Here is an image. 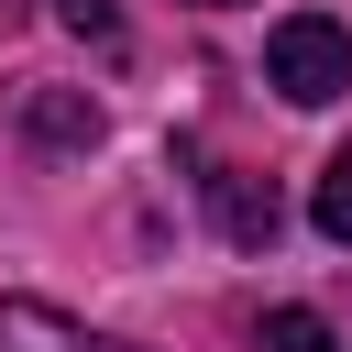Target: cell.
<instances>
[{
    "instance_id": "cell-6",
    "label": "cell",
    "mask_w": 352,
    "mask_h": 352,
    "mask_svg": "<svg viewBox=\"0 0 352 352\" xmlns=\"http://www.w3.org/2000/svg\"><path fill=\"white\" fill-rule=\"evenodd\" d=\"M308 209H319V231H330V242H352V143L319 165V198H308Z\"/></svg>"
},
{
    "instance_id": "cell-2",
    "label": "cell",
    "mask_w": 352,
    "mask_h": 352,
    "mask_svg": "<svg viewBox=\"0 0 352 352\" xmlns=\"http://www.w3.org/2000/svg\"><path fill=\"white\" fill-rule=\"evenodd\" d=\"M0 352H132V341H110V330H88L44 297H0Z\"/></svg>"
},
{
    "instance_id": "cell-8",
    "label": "cell",
    "mask_w": 352,
    "mask_h": 352,
    "mask_svg": "<svg viewBox=\"0 0 352 352\" xmlns=\"http://www.w3.org/2000/svg\"><path fill=\"white\" fill-rule=\"evenodd\" d=\"M198 11H231V0H198Z\"/></svg>"
},
{
    "instance_id": "cell-7",
    "label": "cell",
    "mask_w": 352,
    "mask_h": 352,
    "mask_svg": "<svg viewBox=\"0 0 352 352\" xmlns=\"http://www.w3.org/2000/svg\"><path fill=\"white\" fill-rule=\"evenodd\" d=\"M66 22L77 33H110V0H66Z\"/></svg>"
},
{
    "instance_id": "cell-5",
    "label": "cell",
    "mask_w": 352,
    "mask_h": 352,
    "mask_svg": "<svg viewBox=\"0 0 352 352\" xmlns=\"http://www.w3.org/2000/svg\"><path fill=\"white\" fill-rule=\"evenodd\" d=\"M253 352H341V341H330V319H308V308H264Z\"/></svg>"
},
{
    "instance_id": "cell-1",
    "label": "cell",
    "mask_w": 352,
    "mask_h": 352,
    "mask_svg": "<svg viewBox=\"0 0 352 352\" xmlns=\"http://www.w3.org/2000/svg\"><path fill=\"white\" fill-rule=\"evenodd\" d=\"M264 88H275V99H297V110H330V99L352 88V33H341V22H319V11L275 22V44H264Z\"/></svg>"
},
{
    "instance_id": "cell-3",
    "label": "cell",
    "mask_w": 352,
    "mask_h": 352,
    "mask_svg": "<svg viewBox=\"0 0 352 352\" xmlns=\"http://www.w3.org/2000/svg\"><path fill=\"white\" fill-rule=\"evenodd\" d=\"M22 132H33L44 154H88V143H99V110H88L77 88H33V99H22Z\"/></svg>"
},
{
    "instance_id": "cell-4",
    "label": "cell",
    "mask_w": 352,
    "mask_h": 352,
    "mask_svg": "<svg viewBox=\"0 0 352 352\" xmlns=\"http://www.w3.org/2000/svg\"><path fill=\"white\" fill-rule=\"evenodd\" d=\"M209 198H220V231L231 242H275V198L253 176H209Z\"/></svg>"
}]
</instances>
